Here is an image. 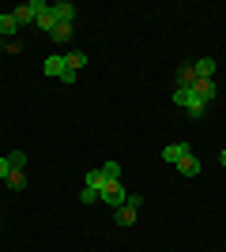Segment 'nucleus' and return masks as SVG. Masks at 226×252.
<instances>
[{
    "mask_svg": "<svg viewBox=\"0 0 226 252\" xmlns=\"http://www.w3.org/2000/svg\"><path fill=\"white\" fill-rule=\"evenodd\" d=\"M8 189H15V192L27 189V173H23V169H11L8 173Z\"/></svg>",
    "mask_w": 226,
    "mask_h": 252,
    "instance_id": "obj_16",
    "label": "nucleus"
},
{
    "mask_svg": "<svg viewBox=\"0 0 226 252\" xmlns=\"http://www.w3.org/2000/svg\"><path fill=\"white\" fill-rule=\"evenodd\" d=\"M15 31H19L15 15H11V11H4V15H0V38H4V42H11V38H15Z\"/></svg>",
    "mask_w": 226,
    "mask_h": 252,
    "instance_id": "obj_11",
    "label": "nucleus"
},
{
    "mask_svg": "<svg viewBox=\"0 0 226 252\" xmlns=\"http://www.w3.org/2000/svg\"><path fill=\"white\" fill-rule=\"evenodd\" d=\"M79 200H83V203H98V192H95V189H87V185H83V192H79Z\"/></svg>",
    "mask_w": 226,
    "mask_h": 252,
    "instance_id": "obj_20",
    "label": "nucleus"
},
{
    "mask_svg": "<svg viewBox=\"0 0 226 252\" xmlns=\"http://www.w3.org/2000/svg\"><path fill=\"white\" fill-rule=\"evenodd\" d=\"M136 215H140V211L129 207V203H125V207H117V226H132V222H136Z\"/></svg>",
    "mask_w": 226,
    "mask_h": 252,
    "instance_id": "obj_15",
    "label": "nucleus"
},
{
    "mask_svg": "<svg viewBox=\"0 0 226 252\" xmlns=\"http://www.w3.org/2000/svg\"><path fill=\"white\" fill-rule=\"evenodd\" d=\"M200 169H204V162L196 155H185L181 162H177V173H181V177H200Z\"/></svg>",
    "mask_w": 226,
    "mask_h": 252,
    "instance_id": "obj_5",
    "label": "nucleus"
},
{
    "mask_svg": "<svg viewBox=\"0 0 226 252\" xmlns=\"http://www.w3.org/2000/svg\"><path fill=\"white\" fill-rule=\"evenodd\" d=\"M106 173H102V166H98V169H87V173H83V185H87V189H95V192H102V185H106Z\"/></svg>",
    "mask_w": 226,
    "mask_h": 252,
    "instance_id": "obj_12",
    "label": "nucleus"
},
{
    "mask_svg": "<svg viewBox=\"0 0 226 252\" xmlns=\"http://www.w3.org/2000/svg\"><path fill=\"white\" fill-rule=\"evenodd\" d=\"M45 8H49L45 0H27V4H19L11 15H15V23H19V27H34V23H38V15H42Z\"/></svg>",
    "mask_w": 226,
    "mask_h": 252,
    "instance_id": "obj_1",
    "label": "nucleus"
},
{
    "mask_svg": "<svg viewBox=\"0 0 226 252\" xmlns=\"http://www.w3.org/2000/svg\"><path fill=\"white\" fill-rule=\"evenodd\" d=\"M125 203H129V207H136V211H140V207H143V196H140V192H129V200H125Z\"/></svg>",
    "mask_w": 226,
    "mask_h": 252,
    "instance_id": "obj_21",
    "label": "nucleus"
},
{
    "mask_svg": "<svg viewBox=\"0 0 226 252\" xmlns=\"http://www.w3.org/2000/svg\"><path fill=\"white\" fill-rule=\"evenodd\" d=\"M193 83H196V72H193V64H185L177 72V87H193Z\"/></svg>",
    "mask_w": 226,
    "mask_h": 252,
    "instance_id": "obj_17",
    "label": "nucleus"
},
{
    "mask_svg": "<svg viewBox=\"0 0 226 252\" xmlns=\"http://www.w3.org/2000/svg\"><path fill=\"white\" fill-rule=\"evenodd\" d=\"M0 226H4V222H0Z\"/></svg>",
    "mask_w": 226,
    "mask_h": 252,
    "instance_id": "obj_24",
    "label": "nucleus"
},
{
    "mask_svg": "<svg viewBox=\"0 0 226 252\" xmlns=\"http://www.w3.org/2000/svg\"><path fill=\"white\" fill-rule=\"evenodd\" d=\"M185 155H193V147H189V143H170V147H162V158H166V162H173V166H177Z\"/></svg>",
    "mask_w": 226,
    "mask_h": 252,
    "instance_id": "obj_7",
    "label": "nucleus"
},
{
    "mask_svg": "<svg viewBox=\"0 0 226 252\" xmlns=\"http://www.w3.org/2000/svg\"><path fill=\"white\" fill-rule=\"evenodd\" d=\"M8 173H11V162H8V155L0 158V181H8Z\"/></svg>",
    "mask_w": 226,
    "mask_h": 252,
    "instance_id": "obj_22",
    "label": "nucleus"
},
{
    "mask_svg": "<svg viewBox=\"0 0 226 252\" xmlns=\"http://www.w3.org/2000/svg\"><path fill=\"white\" fill-rule=\"evenodd\" d=\"M38 31H45V34H53V27H57V15H53V8H45L42 15H38V23H34Z\"/></svg>",
    "mask_w": 226,
    "mask_h": 252,
    "instance_id": "obj_14",
    "label": "nucleus"
},
{
    "mask_svg": "<svg viewBox=\"0 0 226 252\" xmlns=\"http://www.w3.org/2000/svg\"><path fill=\"white\" fill-rule=\"evenodd\" d=\"M219 166H226V147H223V151H219Z\"/></svg>",
    "mask_w": 226,
    "mask_h": 252,
    "instance_id": "obj_23",
    "label": "nucleus"
},
{
    "mask_svg": "<svg viewBox=\"0 0 226 252\" xmlns=\"http://www.w3.org/2000/svg\"><path fill=\"white\" fill-rule=\"evenodd\" d=\"M8 162H11V169H27V155H23V151H11Z\"/></svg>",
    "mask_w": 226,
    "mask_h": 252,
    "instance_id": "obj_18",
    "label": "nucleus"
},
{
    "mask_svg": "<svg viewBox=\"0 0 226 252\" xmlns=\"http://www.w3.org/2000/svg\"><path fill=\"white\" fill-rule=\"evenodd\" d=\"M102 173H106L109 181H121V162H106V166H102Z\"/></svg>",
    "mask_w": 226,
    "mask_h": 252,
    "instance_id": "obj_19",
    "label": "nucleus"
},
{
    "mask_svg": "<svg viewBox=\"0 0 226 252\" xmlns=\"http://www.w3.org/2000/svg\"><path fill=\"white\" fill-rule=\"evenodd\" d=\"M42 72L49 75V79H65V72H68L65 53H49V57H45V64H42Z\"/></svg>",
    "mask_w": 226,
    "mask_h": 252,
    "instance_id": "obj_4",
    "label": "nucleus"
},
{
    "mask_svg": "<svg viewBox=\"0 0 226 252\" xmlns=\"http://www.w3.org/2000/svg\"><path fill=\"white\" fill-rule=\"evenodd\" d=\"M173 105H181L185 113H189V109H196V105H207V102H200V94H196L193 87H173Z\"/></svg>",
    "mask_w": 226,
    "mask_h": 252,
    "instance_id": "obj_3",
    "label": "nucleus"
},
{
    "mask_svg": "<svg viewBox=\"0 0 226 252\" xmlns=\"http://www.w3.org/2000/svg\"><path fill=\"white\" fill-rule=\"evenodd\" d=\"M57 15V23H75V4H68V0H57V4H49Z\"/></svg>",
    "mask_w": 226,
    "mask_h": 252,
    "instance_id": "obj_8",
    "label": "nucleus"
},
{
    "mask_svg": "<svg viewBox=\"0 0 226 252\" xmlns=\"http://www.w3.org/2000/svg\"><path fill=\"white\" fill-rule=\"evenodd\" d=\"M65 61H68V72L79 75V72L87 68V53H83V49H68V53H65Z\"/></svg>",
    "mask_w": 226,
    "mask_h": 252,
    "instance_id": "obj_10",
    "label": "nucleus"
},
{
    "mask_svg": "<svg viewBox=\"0 0 226 252\" xmlns=\"http://www.w3.org/2000/svg\"><path fill=\"white\" fill-rule=\"evenodd\" d=\"M193 72H196V79H211V75H215V57H200V61H193Z\"/></svg>",
    "mask_w": 226,
    "mask_h": 252,
    "instance_id": "obj_9",
    "label": "nucleus"
},
{
    "mask_svg": "<svg viewBox=\"0 0 226 252\" xmlns=\"http://www.w3.org/2000/svg\"><path fill=\"white\" fill-rule=\"evenodd\" d=\"M49 38H53L57 45H68V42H72V23H57V27H53V34H49Z\"/></svg>",
    "mask_w": 226,
    "mask_h": 252,
    "instance_id": "obj_13",
    "label": "nucleus"
},
{
    "mask_svg": "<svg viewBox=\"0 0 226 252\" xmlns=\"http://www.w3.org/2000/svg\"><path fill=\"white\" fill-rule=\"evenodd\" d=\"M193 91L200 94V102H215V98H219L215 79H196V83H193Z\"/></svg>",
    "mask_w": 226,
    "mask_h": 252,
    "instance_id": "obj_6",
    "label": "nucleus"
},
{
    "mask_svg": "<svg viewBox=\"0 0 226 252\" xmlns=\"http://www.w3.org/2000/svg\"><path fill=\"white\" fill-rule=\"evenodd\" d=\"M98 200H102V203H109V207L117 211V207H125L129 192H125V185H121V181H106V185H102V192H98Z\"/></svg>",
    "mask_w": 226,
    "mask_h": 252,
    "instance_id": "obj_2",
    "label": "nucleus"
}]
</instances>
